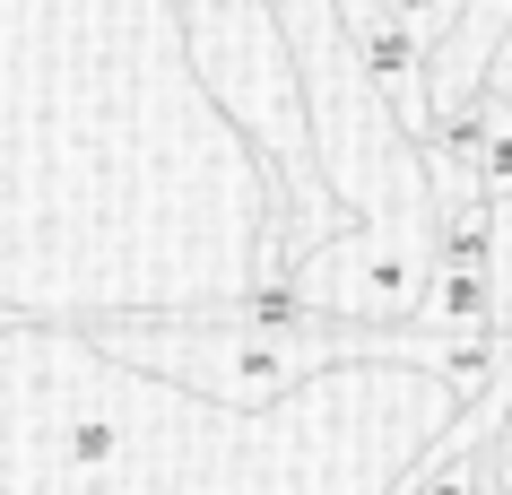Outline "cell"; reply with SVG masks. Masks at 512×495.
Masks as SVG:
<instances>
[{
	"mask_svg": "<svg viewBox=\"0 0 512 495\" xmlns=\"http://www.w3.org/2000/svg\"><path fill=\"white\" fill-rule=\"evenodd\" d=\"M391 9H400V18L426 35V44H443V35H452V18L469 9V0H391Z\"/></svg>",
	"mask_w": 512,
	"mask_h": 495,
	"instance_id": "obj_5",
	"label": "cell"
},
{
	"mask_svg": "<svg viewBox=\"0 0 512 495\" xmlns=\"http://www.w3.org/2000/svg\"><path fill=\"white\" fill-rule=\"evenodd\" d=\"M278 278L330 322H374V330L417 322V296L434 278V226H400V218L339 226L322 244H304Z\"/></svg>",
	"mask_w": 512,
	"mask_h": 495,
	"instance_id": "obj_3",
	"label": "cell"
},
{
	"mask_svg": "<svg viewBox=\"0 0 512 495\" xmlns=\"http://www.w3.org/2000/svg\"><path fill=\"white\" fill-rule=\"evenodd\" d=\"M417 322H426V330H504V287H495V261L434 252V278H426V296H417Z\"/></svg>",
	"mask_w": 512,
	"mask_h": 495,
	"instance_id": "obj_4",
	"label": "cell"
},
{
	"mask_svg": "<svg viewBox=\"0 0 512 495\" xmlns=\"http://www.w3.org/2000/svg\"><path fill=\"white\" fill-rule=\"evenodd\" d=\"M18 322H27V313H9V304H0V330H18Z\"/></svg>",
	"mask_w": 512,
	"mask_h": 495,
	"instance_id": "obj_8",
	"label": "cell"
},
{
	"mask_svg": "<svg viewBox=\"0 0 512 495\" xmlns=\"http://www.w3.org/2000/svg\"><path fill=\"white\" fill-rule=\"evenodd\" d=\"M495 287H504V330H512V200H495Z\"/></svg>",
	"mask_w": 512,
	"mask_h": 495,
	"instance_id": "obj_7",
	"label": "cell"
},
{
	"mask_svg": "<svg viewBox=\"0 0 512 495\" xmlns=\"http://www.w3.org/2000/svg\"><path fill=\"white\" fill-rule=\"evenodd\" d=\"M87 339L105 357L165 374L183 400H217V409H278L322 374H356V365H400V322H261V313H96Z\"/></svg>",
	"mask_w": 512,
	"mask_h": 495,
	"instance_id": "obj_1",
	"label": "cell"
},
{
	"mask_svg": "<svg viewBox=\"0 0 512 495\" xmlns=\"http://www.w3.org/2000/svg\"><path fill=\"white\" fill-rule=\"evenodd\" d=\"M486 192L512 200V113H495V139H486Z\"/></svg>",
	"mask_w": 512,
	"mask_h": 495,
	"instance_id": "obj_6",
	"label": "cell"
},
{
	"mask_svg": "<svg viewBox=\"0 0 512 495\" xmlns=\"http://www.w3.org/2000/svg\"><path fill=\"white\" fill-rule=\"evenodd\" d=\"M486 495H512V487H486Z\"/></svg>",
	"mask_w": 512,
	"mask_h": 495,
	"instance_id": "obj_9",
	"label": "cell"
},
{
	"mask_svg": "<svg viewBox=\"0 0 512 495\" xmlns=\"http://www.w3.org/2000/svg\"><path fill=\"white\" fill-rule=\"evenodd\" d=\"M183 53L200 70L226 122H235L261 165H270V261L287 270L304 244L339 235V209L348 200L322 183V157H313V122H304V87H296V44L278 27L270 0H183Z\"/></svg>",
	"mask_w": 512,
	"mask_h": 495,
	"instance_id": "obj_2",
	"label": "cell"
}]
</instances>
